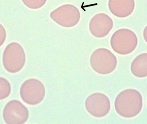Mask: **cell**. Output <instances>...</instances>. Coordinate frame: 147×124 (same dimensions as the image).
<instances>
[{
	"label": "cell",
	"instance_id": "8992f818",
	"mask_svg": "<svg viewBox=\"0 0 147 124\" xmlns=\"http://www.w3.org/2000/svg\"><path fill=\"white\" fill-rule=\"evenodd\" d=\"M51 19L60 26L65 28L73 27L80 21L81 15L79 9L74 5L66 4L52 11Z\"/></svg>",
	"mask_w": 147,
	"mask_h": 124
},
{
	"label": "cell",
	"instance_id": "5b68a950",
	"mask_svg": "<svg viewBox=\"0 0 147 124\" xmlns=\"http://www.w3.org/2000/svg\"><path fill=\"white\" fill-rule=\"evenodd\" d=\"M21 98L30 105H36L42 101L45 95V88L42 83L35 78L26 81L20 90Z\"/></svg>",
	"mask_w": 147,
	"mask_h": 124
},
{
	"label": "cell",
	"instance_id": "3957f363",
	"mask_svg": "<svg viewBox=\"0 0 147 124\" xmlns=\"http://www.w3.org/2000/svg\"><path fill=\"white\" fill-rule=\"evenodd\" d=\"M90 65L93 69L98 74L107 75L116 69L117 60L110 50L105 48L96 49L91 55Z\"/></svg>",
	"mask_w": 147,
	"mask_h": 124
},
{
	"label": "cell",
	"instance_id": "5bb4252c",
	"mask_svg": "<svg viewBox=\"0 0 147 124\" xmlns=\"http://www.w3.org/2000/svg\"><path fill=\"white\" fill-rule=\"evenodd\" d=\"M6 38V32L3 26L0 23V46L4 44Z\"/></svg>",
	"mask_w": 147,
	"mask_h": 124
},
{
	"label": "cell",
	"instance_id": "9c48e42d",
	"mask_svg": "<svg viewBox=\"0 0 147 124\" xmlns=\"http://www.w3.org/2000/svg\"><path fill=\"white\" fill-rule=\"evenodd\" d=\"M113 26V21L109 16L99 13L92 18L89 28L92 35L97 38H103L109 34Z\"/></svg>",
	"mask_w": 147,
	"mask_h": 124
},
{
	"label": "cell",
	"instance_id": "ba28073f",
	"mask_svg": "<svg viewBox=\"0 0 147 124\" xmlns=\"http://www.w3.org/2000/svg\"><path fill=\"white\" fill-rule=\"evenodd\" d=\"M29 115L27 108L17 100L8 102L3 110V119L7 124H24L28 120Z\"/></svg>",
	"mask_w": 147,
	"mask_h": 124
},
{
	"label": "cell",
	"instance_id": "7a4b0ae2",
	"mask_svg": "<svg viewBox=\"0 0 147 124\" xmlns=\"http://www.w3.org/2000/svg\"><path fill=\"white\" fill-rule=\"evenodd\" d=\"M138 40L136 34L127 28H121L116 31L111 39L113 50L118 54L126 55L134 51L136 48Z\"/></svg>",
	"mask_w": 147,
	"mask_h": 124
},
{
	"label": "cell",
	"instance_id": "30bf717a",
	"mask_svg": "<svg viewBox=\"0 0 147 124\" xmlns=\"http://www.w3.org/2000/svg\"><path fill=\"white\" fill-rule=\"evenodd\" d=\"M108 7L113 15L119 18H125L134 11L135 0H109Z\"/></svg>",
	"mask_w": 147,
	"mask_h": 124
},
{
	"label": "cell",
	"instance_id": "8fae6325",
	"mask_svg": "<svg viewBox=\"0 0 147 124\" xmlns=\"http://www.w3.org/2000/svg\"><path fill=\"white\" fill-rule=\"evenodd\" d=\"M130 68L131 73L136 77H147V53L137 56L131 62Z\"/></svg>",
	"mask_w": 147,
	"mask_h": 124
},
{
	"label": "cell",
	"instance_id": "4fadbf2b",
	"mask_svg": "<svg viewBox=\"0 0 147 124\" xmlns=\"http://www.w3.org/2000/svg\"><path fill=\"white\" fill-rule=\"evenodd\" d=\"M24 4L30 9H38L44 6L47 0H22Z\"/></svg>",
	"mask_w": 147,
	"mask_h": 124
},
{
	"label": "cell",
	"instance_id": "277c9868",
	"mask_svg": "<svg viewBox=\"0 0 147 124\" xmlns=\"http://www.w3.org/2000/svg\"><path fill=\"white\" fill-rule=\"evenodd\" d=\"M25 63L26 54L21 45L12 42L6 46L3 53V63L8 72H18L24 66Z\"/></svg>",
	"mask_w": 147,
	"mask_h": 124
},
{
	"label": "cell",
	"instance_id": "52a82bcc",
	"mask_svg": "<svg viewBox=\"0 0 147 124\" xmlns=\"http://www.w3.org/2000/svg\"><path fill=\"white\" fill-rule=\"evenodd\" d=\"M85 106L88 113L96 118H102L107 115L111 110V102L106 95L95 93L86 99Z\"/></svg>",
	"mask_w": 147,
	"mask_h": 124
},
{
	"label": "cell",
	"instance_id": "9a60e30c",
	"mask_svg": "<svg viewBox=\"0 0 147 124\" xmlns=\"http://www.w3.org/2000/svg\"><path fill=\"white\" fill-rule=\"evenodd\" d=\"M143 37L144 38V40L147 43V26H146L144 28V30Z\"/></svg>",
	"mask_w": 147,
	"mask_h": 124
},
{
	"label": "cell",
	"instance_id": "7c38bea8",
	"mask_svg": "<svg viewBox=\"0 0 147 124\" xmlns=\"http://www.w3.org/2000/svg\"><path fill=\"white\" fill-rule=\"evenodd\" d=\"M11 91V84L9 82L4 78L0 77V100L8 97Z\"/></svg>",
	"mask_w": 147,
	"mask_h": 124
},
{
	"label": "cell",
	"instance_id": "6da1fadb",
	"mask_svg": "<svg viewBox=\"0 0 147 124\" xmlns=\"http://www.w3.org/2000/svg\"><path fill=\"white\" fill-rule=\"evenodd\" d=\"M114 106L116 112L120 116L133 118L139 114L142 108V96L136 90H125L117 96Z\"/></svg>",
	"mask_w": 147,
	"mask_h": 124
}]
</instances>
